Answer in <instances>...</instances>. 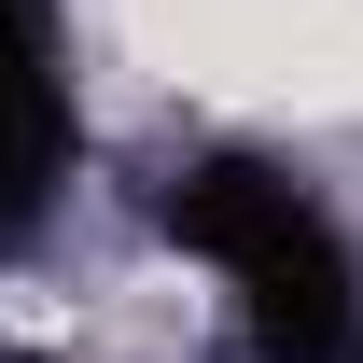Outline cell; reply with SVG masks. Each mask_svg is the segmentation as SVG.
<instances>
[{
	"mask_svg": "<svg viewBox=\"0 0 363 363\" xmlns=\"http://www.w3.org/2000/svg\"><path fill=\"white\" fill-rule=\"evenodd\" d=\"M56 168H70V84L56 70L43 84H0V238L56 196Z\"/></svg>",
	"mask_w": 363,
	"mask_h": 363,
	"instance_id": "1",
	"label": "cell"
},
{
	"mask_svg": "<svg viewBox=\"0 0 363 363\" xmlns=\"http://www.w3.org/2000/svg\"><path fill=\"white\" fill-rule=\"evenodd\" d=\"M56 70V0H0V84H43Z\"/></svg>",
	"mask_w": 363,
	"mask_h": 363,
	"instance_id": "2",
	"label": "cell"
}]
</instances>
